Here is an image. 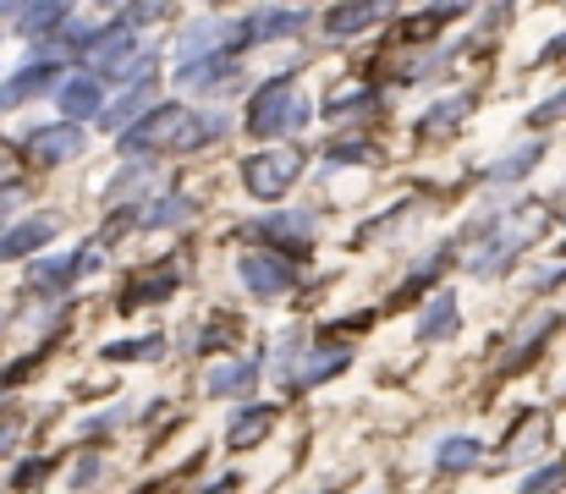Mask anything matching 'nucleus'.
<instances>
[{"mask_svg":"<svg viewBox=\"0 0 566 494\" xmlns=\"http://www.w3.org/2000/svg\"><path fill=\"white\" fill-rule=\"evenodd\" d=\"M270 429H275V407H253V412H242V418L231 423L226 440H231V451H248V445H259Z\"/></svg>","mask_w":566,"mask_h":494,"instance_id":"obj_1","label":"nucleus"},{"mask_svg":"<svg viewBox=\"0 0 566 494\" xmlns=\"http://www.w3.org/2000/svg\"><path fill=\"white\" fill-rule=\"evenodd\" d=\"M479 462V440H462V434H451L440 451H434V467L440 473H462V467H473Z\"/></svg>","mask_w":566,"mask_h":494,"instance_id":"obj_2","label":"nucleus"},{"mask_svg":"<svg viewBox=\"0 0 566 494\" xmlns=\"http://www.w3.org/2000/svg\"><path fill=\"white\" fill-rule=\"evenodd\" d=\"M253 379V362H226V368H214L209 379H203V396H226V390H242Z\"/></svg>","mask_w":566,"mask_h":494,"instance_id":"obj_3","label":"nucleus"},{"mask_svg":"<svg viewBox=\"0 0 566 494\" xmlns=\"http://www.w3.org/2000/svg\"><path fill=\"white\" fill-rule=\"evenodd\" d=\"M242 275H248V286H253V292H264V297H270V292H281V286L292 281V275H286L281 264H270V259H253Z\"/></svg>","mask_w":566,"mask_h":494,"instance_id":"obj_4","label":"nucleus"},{"mask_svg":"<svg viewBox=\"0 0 566 494\" xmlns=\"http://www.w3.org/2000/svg\"><path fill=\"white\" fill-rule=\"evenodd\" d=\"M451 329H457V308H451V297H440V303L429 308V319L418 325V335H423V340H440V335H451Z\"/></svg>","mask_w":566,"mask_h":494,"instance_id":"obj_5","label":"nucleus"},{"mask_svg":"<svg viewBox=\"0 0 566 494\" xmlns=\"http://www.w3.org/2000/svg\"><path fill=\"white\" fill-rule=\"evenodd\" d=\"M566 484V462H556V467H539L528 484H523V494H551V490H562Z\"/></svg>","mask_w":566,"mask_h":494,"instance_id":"obj_6","label":"nucleus"},{"mask_svg":"<svg viewBox=\"0 0 566 494\" xmlns=\"http://www.w3.org/2000/svg\"><path fill=\"white\" fill-rule=\"evenodd\" d=\"M347 368V351H325V357H314L308 368H303V379L314 385V379H325V374H342Z\"/></svg>","mask_w":566,"mask_h":494,"instance_id":"obj_7","label":"nucleus"},{"mask_svg":"<svg viewBox=\"0 0 566 494\" xmlns=\"http://www.w3.org/2000/svg\"><path fill=\"white\" fill-rule=\"evenodd\" d=\"M39 237H44V225H28V231H17L11 242H0V253H22V248H33Z\"/></svg>","mask_w":566,"mask_h":494,"instance_id":"obj_8","label":"nucleus"},{"mask_svg":"<svg viewBox=\"0 0 566 494\" xmlns=\"http://www.w3.org/2000/svg\"><path fill=\"white\" fill-rule=\"evenodd\" d=\"M155 346H160V340H127V346H111L105 357H111V362H116V357H144V351H155Z\"/></svg>","mask_w":566,"mask_h":494,"instance_id":"obj_9","label":"nucleus"},{"mask_svg":"<svg viewBox=\"0 0 566 494\" xmlns=\"http://www.w3.org/2000/svg\"><path fill=\"white\" fill-rule=\"evenodd\" d=\"M39 479H44V462H33V467H22V473H17V484H22V490H28V484H39Z\"/></svg>","mask_w":566,"mask_h":494,"instance_id":"obj_10","label":"nucleus"},{"mask_svg":"<svg viewBox=\"0 0 566 494\" xmlns=\"http://www.w3.org/2000/svg\"><path fill=\"white\" fill-rule=\"evenodd\" d=\"M11 170H17V160H11V155H6V149H0V181H6V176H11Z\"/></svg>","mask_w":566,"mask_h":494,"instance_id":"obj_11","label":"nucleus"}]
</instances>
